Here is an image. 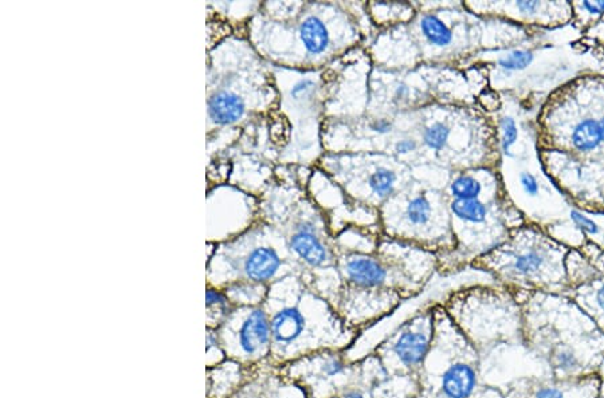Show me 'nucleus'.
<instances>
[{
	"label": "nucleus",
	"instance_id": "1",
	"mask_svg": "<svg viewBox=\"0 0 604 398\" xmlns=\"http://www.w3.org/2000/svg\"><path fill=\"white\" fill-rule=\"evenodd\" d=\"M434 338V322L433 319L426 324H411L399 333L392 342L389 351L395 361L404 369L414 372L418 370L427 358Z\"/></svg>",
	"mask_w": 604,
	"mask_h": 398
},
{
	"label": "nucleus",
	"instance_id": "2",
	"mask_svg": "<svg viewBox=\"0 0 604 398\" xmlns=\"http://www.w3.org/2000/svg\"><path fill=\"white\" fill-rule=\"evenodd\" d=\"M519 382L533 398H599L602 390V380L599 375H588L569 381L532 377L522 378Z\"/></svg>",
	"mask_w": 604,
	"mask_h": 398
},
{
	"label": "nucleus",
	"instance_id": "3",
	"mask_svg": "<svg viewBox=\"0 0 604 398\" xmlns=\"http://www.w3.org/2000/svg\"><path fill=\"white\" fill-rule=\"evenodd\" d=\"M480 387V366L477 355L450 362L439 377L441 398H470Z\"/></svg>",
	"mask_w": 604,
	"mask_h": 398
},
{
	"label": "nucleus",
	"instance_id": "4",
	"mask_svg": "<svg viewBox=\"0 0 604 398\" xmlns=\"http://www.w3.org/2000/svg\"><path fill=\"white\" fill-rule=\"evenodd\" d=\"M271 345L270 318L262 309H253L243 319L238 331V346L246 357L264 354Z\"/></svg>",
	"mask_w": 604,
	"mask_h": 398
},
{
	"label": "nucleus",
	"instance_id": "5",
	"mask_svg": "<svg viewBox=\"0 0 604 398\" xmlns=\"http://www.w3.org/2000/svg\"><path fill=\"white\" fill-rule=\"evenodd\" d=\"M271 342L279 348H286L306 334L309 324L300 309L288 306L273 314L270 319Z\"/></svg>",
	"mask_w": 604,
	"mask_h": 398
},
{
	"label": "nucleus",
	"instance_id": "6",
	"mask_svg": "<svg viewBox=\"0 0 604 398\" xmlns=\"http://www.w3.org/2000/svg\"><path fill=\"white\" fill-rule=\"evenodd\" d=\"M207 113L215 125L227 126L243 118L246 104L239 94L231 90H217L207 101Z\"/></svg>",
	"mask_w": 604,
	"mask_h": 398
},
{
	"label": "nucleus",
	"instance_id": "7",
	"mask_svg": "<svg viewBox=\"0 0 604 398\" xmlns=\"http://www.w3.org/2000/svg\"><path fill=\"white\" fill-rule=\"evenodd\" d=\"M290 250L311 267H320L328 260V250L316 235L309 223H302L293 232L289 241Z\"/></svg>",
	"mask_w": 604,
	"mask_h": 398
},
{
	"label": "nucleus",
	"instance_id": "8",
	"mask_svg": "<svg viewBox=\"0 0 604 398\" xmlns=\"http://www.w3.org/2000/svg\"><path fill=\"white\" fill-rule=\"evenodd\" d=\"M344 271L352 284L362 289L382 287L388 277L386 267L368 256L350 258Z\"/></svg>",
	"mask_w": 604,
	"mask_h": 398
},
{
	"label": "nucleus",
	"instance_id": "9",
	"mask_svg": "<svg viewBox=\"0 0 604 398\" xmlns=\"http://www.w3.org/2000/svg\"><path fill=\"white\" fill-rule=\"evenodd\" d=\"M282 260L277 251L271 247L254 248L243 263V272L249 280L265 283L277 275Z\"/></svg>",
	"mask_w": 604,
	"mask_h": 398
},
{
	"label": "nucleus",
	"instance_id": "10",
	"mask_svg": "<svg viewBox=\"0 0 604 398\" xmlns=\"http://www.w3.org/2000/svg\"><path fill=\"white\" fill-rule=\"evenodd\" d=\"M300 38L305 50L311 55L323 54L329 48L330 36L325 23L318 18L311 15L305 18L300 24Z\"/></svg>",
	"mask_w": 604,
	"mask_h": 398
},
{
	"label": "nucleus",
	"instance_id": "11",
	"mask_svg": "<svg viewBox=\"0 0 604 398\" xmlns=\"http://www.w3.org/2000/svg\"><path fill=\"white\" fill-rule=\"evenodd\" d=\"M545 255L541 251L527 250L514 256L510 265V272L516 277L529 279L540 272V270L545 265Z\"/></svg>",
	"mask_w": 604,
	"mask_h": 398
},
{
	"label": "nucleus",
	"instance_id": "12",
	"mask_svg": "<svg viewBox=\"0 0 604 398\" xmlns=\"http://www.w3.org/2000/svg\"><path fill=\"white\" fill-rule=\"evenodd\" d=\"M422 34L431 45L438 48H446L453 40V33L434 13L424 15L421 21Z\"/></svg>",
	"mask_w": 604,
	"mask_h": 398
},
{
	"label": "nucleus",
	"instance_id": "13",
	"mask_svg": "<svg viewBox=\"0 0 604 398\" xmlns=\"http://www.w3.org/2000/svg\"><path fill=\"white\" fill-rule=\"evenodd\" d=\"M572 143L581 152L596 149L602 143L599 122L596 120L581 121L572 133Z\"/></svg>",
	"mask_w": 604,
	"mask_h": 398
},
{
	"label": "nucleus",
	"instance_id": "14",
	"mask_svg": "<svg viewBox=\"0 0 604 398\" xmlns=\"http://www.w3.org/2000/svg\"><path fill=\"white\" fill-rule=\"evenodd\" d=\"M450 206L454 216L468 223H482L487 215L486 205L481 203L478 199L454 200Z\"/></svg>",
	"mask_w": 604,
	"mask_h": 398
},
{
	"label": "nucleus",
	"instance_id": "15",
	"mask_svg": "<svg viewBox=\"0 0 604 398\" xmlns=\"http://www.w3.org/2000/svg\"><path fill=\"white\" fill-rule=\"evenodd\" d=\"M395 182H397V175L394 170L388 168L376 169L368 179V185L371 191L382 199L388 197L391 193L394 192Z\"/></svg>",
	"mask_w": 604,
	"mask_h": 398
},
{
	"label": "nucleus",
	"instance_id": "16",
	"mask_svg": "<svg viewBox=\"0 0 604 398\" xmlns=\"http://www.w3.org/2000/svg\"><path fill=\"white\" fill-rule=\"evenodd\" d=\"M451 194L455 197V200H473L478 199V194L482 191V187L480 181L475 180L471 176H459L450 185Z\"/></svg>",
	"mask_w": 604,
	"mask_h": 398
},
{
	"label": "nucleus",
	"instance_id": "17",
	"mask_svg": "<svg viewBox=\"0 0 604 398\" xmlns=\"http://www.w3.org/2000/svg\"><path fill=\"white\" fill-rule=\"evenodd\" d=\"M406 216L411 224L414 226H424L428 223L431 216V204L428 199L423 194H419L411 199L406 209Z\"/></svg>",
	"mask_w": 604,
	"mask_h": 398
},
{
	"label": "nucleus",
	"instance_id": "18",
	"mask_svg": "<svg viewBox=\"0 0 604 398\" xmlns=\"http://www.w3.org/2000/svg\"><path fill=\"white\" fill-rule=\"evenodd\" d=\"M450 132L451 131L445 122H434L424 129L423 143L433 150H441L446 146Z\"/></svg>",
	"mask_w": 604,
	"mask_h": 398
},
{
	"label": "nucleus",
	"instance_id": "19",
	"mask_svg": "<svg viewBox=\"0 0 604 398\" xmlns=\"http://www.w3.org/2000/svg\"><path fill=\"white\" fill-rule=\"evenodd\" d=\"M533 60V54L527 50H514L500 58L498 65L507 72H516L527 69Z\"/></svg>",
	"mask_w": 604,
	"mask_h": 398
},
{
	"label": "nucleus",
	"instance_id": "20",
	"mask_svg": "<svg viewBox=\"0 0 604 398\" xmlns=\"http://www.w3.org/2000/svg\"><path fill=\"white\" fill-rule=\"evenodd\" d=\"M501 128H502V141H501L502 150L507 156H510V148L516 144L519 137L516 121L512 117H504L501 121Z\"/></svg>",
	"mask_w": 604,
	"mask_h": 398
},
{
	"label": "nucleus",
	"instance_id": "21",
	"mask_svg": "<svg viewBox=\"0 0 604 398\" xmlns=\"http://www.w3.org/2000/svg\"><path fill=\"white\" fill-rule=\"evenodd\" d=\"M205 302H207V307L208 309H217L219 311L229 310V298L225 294H222L220 291H217V289H207V292H205Z\"/></svg>",
	"mask_w": 604,
	"mask_h": 398
},
{
	"label": "nucleus",
	"instance_id": "22",
	"mask_svg": "<svg viewBox=\"0 0 604 398\" xmlns=\"http://www.w3.org/2000/svg\"><path fill=\"white\" fill-rule=\"evenodd\" d=\"M314 82L312 79H301L297 84H293L290 89V96L293 101H303L313 90Z\"/></svg>",
	"mask_w": 604,
	"mask_h": 398
},
{
	"label": "nucleus",
	"instance_id": "23",
	"mask_svg": "<svg viewBox=\"0 0 604 398\" xmlns=\"http://www.w3.org/2000/svg\"><path fill=\"white\" fill-rule=\"evenodd\" d=\"M571 219L573 220V223L579 227L583 232H586V233H590V235H596L598 232H599V227H598V224L591 220V219H588V217L583 216L580 212L578 211H572L571 212Z\"/></svg>",
	"mask_w": 604,
	"mask_h": 398
},
{
	"label": "nucleus",
	"instance_id": "24",
	"mask_svg": "<svg viewBox=\"0 0 604 398\" xmlns=\"http://www.w3.org/2000/svg\"><path fill=\"white\" fill-rule=\"evenodd\" d=\"M519 182H521L522 189L529 196H536L539 193V184H537L536 177L531 173H521Z\"/></svg>",
	"mask_w": 604,
	"mask_h": 398
},
{
	"label": "nucleus",
	"instance_id": "25",
	"mask_svg": "<svg viewBox=\"0 0 604 398\" xmlns=\"http://www.w3.org/2000/svg\"><path fill=\"white\" fill-rule=\"evenodd\" d=\"M418 148V143L412 138H403L395 144V152L398 155H410L412 152H415Z\"/></svg>",
	"mask_w": 604,
	"mask_h": 398
},
{
	"label": "nucleus",
	"instance_id": "26",
	"mask_svg": "<svg viewBox=\"0 0 604 398\" xmlns=\"http://www.w3.org/2000/svg\"><path fill=\"white\" fill-rule=\"evenodd\" d=\"M370 129L372 132L377 133V134H388V133L392 132V122L384 120V118L376 120L374 122H371Z\"/></svg>",
	"mask_w": 604,
	"mask_h": 398
},
{
	"label": "nucleus",
	"instance_id": "27",
	"mask_svg": "<svg viewBox=\"0 0 604 398\" xmlns=\"http://www.w3.org/2000/svg\"><path fill=\"white\" fill-rule=\"evenodd\" d=\"M516 7L519 11L525 13H534L537 10L543 7V3L540 1H516Z\"/></svg>",
	"mask_w": 604,
	"mask_h": 398
},
{
	"label": "nucleus",
	"instance_id": "28",
	"mask_svg": "<svg viewBox=\"0 0 604 398\" xmlns=\"http://www.w3.org/2000/svg\"><path fill=\"white\" fill-rule=\"evenodd\" d=\"M505 398H533L531 394L524 389V386L519 384V381L516 382V386H510V392Z\"/></svg>",
	"mask_w": 604,
	"mask_h": 398
},
{
	"label": "nucleus",
	"instance_id": "29",
	"mask_svg": "<svg viewBox=\"0 0 604 398\" xmlns=\"http://www.w3.org/2000/svg\"><path fill=\"white\" fill-rule=\"evenodd\" d=\"M470 398H504L502 396V393L498 390V389H493V387H485L482 392H477L473 397Z\"/></svg>",
	"mask_w": 604,
	"mask_h": 398
},
{
	"label": "nucleus",
	"instance_id": "30",
	"mask_svg": "<svg viewBox=\"0 0 604 398\" xmlns=\"http://www.w3.org/2000/svg\"><path fill=\"white\" fill-rule=\"evenodd\" d=\"M583 7L591 13H604V1H583Z\"/></svg>",
	"mask_w": 604,
	"mask_h": 398
},
{
	"label": "nucleus",
	"instance_id": "31",
	"mask_svg": "<svg viewBox=\"0 0 604 398\" xmlns=\"http://www.w3.org/2000/svg\"><path fill=\"white\" fill-rule=\"evenodd\" d=\"M410 94V89H409V86L404 84H400L397 86V89H395V93H394V96L395 98L398 99V101H403V99H406L407 96Z\"/></svg>",
	"mask_w": 604,
	"mask_h": 398
},
{
	"label": "nucleus",
	"instance_id": "32",
	"mask_svg": "<svg viewBox=\"0 0 604 398\" xmlns=\"http://www.w3.org/2000/svg\"><path fill=\"white\" fill-rule=\"evenodd\" d=\"M598 375L600 377V380H604V360L600 363V366H599V370H598Z\"/></svg>",
	"mask_w": 604,
	"mask_h": 398
},
{
	"label": "nucleus",
	"instance_id": "33",
	"mask_svg": "<svg viewBox=\"0 0 604 398\" xmlns=\"http://www.w3.org/2000/svg\"><path fill=\"white\" fill-rule=\"evenodd\" d=\"M599 125H600V134H602V141L604 143V117L602 118V121L599 122Z\"/></svg>",
	"mask_w": 604,
	"mask_h": 398
}]
</instances>
